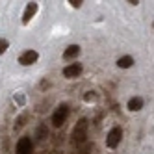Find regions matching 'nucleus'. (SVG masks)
Here are the masks:
<instances>
[{"label": "nucleus", "mask_w": 154, "mask_h": 154, "mask_svg": "<svg viewBox=\"0 0 154 154\" xmlns=\"http://www.w3.org/2000/svg\"><path fill=\"white\" fill-rule=\"evenodd\" d=\"M87 130H89V121H87L85 117H82V119L76 121V125L71 130V139H72V143H76V145L85 143V139H87Z\"/></svg>", "instance_id": "obj_1"}, {"label": "nucleus", "mask_w": 154, "mask_h": 154, "mask_svg": "<svg viewBox=\"0 0 154 154\" xmlns=\"http://www.w3.org/2000/svg\"><path fill=\"white\" fill-rule=\"evenodd\" d=\"M71 115V108L67 102H61L56 109H54V113H52V125L54 128H61L65 123H67V119Z\"/></svg>", "instance_id": "obj_2"}, {"label": "nucleus", "mask_w": 154, "mask_h": 154, "mask_svg": "<svg viewBox=\"0 0 154 154\" xmlns=\"http://www.w3.org/2000/svg\"><path fill=\"white\" fill-rule=\"evenodd\" d=\"M123 136H125L123 128H121V126H113L106 134V147L108 149H117L121 145V141H123Z\"/></svg>", "instance_id": "obj_3"}, {"label": "nucleus", "mask_w": 154, "mask_h": 154, "mask_svg": "<svg viewBox=\"0 0 154 154\" xmlns=\"http://www.w3.org/2000/svg\"><path fill=\"white\" fill-rule=\"evenodd\" d=\"M82 72H84V65H82V63H78V61L65 65L63 71H61L63 78H67V80H74V78H78Z\"/></svg>", "instance_id": "obj_4"}, {"label": "nucleus", "mask_w": 154, "mask_h": 154, "mask_svg": "<svg viewBox=\"0 0 154 154\" xmlns=\"http://www.w3.org/2000/svg\"><path fill=\"white\" fill-rule=\"evenodd\" d=\"M37 60H39V52L34 50V48H28L19 56V63L23 65V67H30V65L37 63Z\"/></svg>", "instance_id": "obj_5"}, {"label": "nucleus", "mask_w": 154, "mask_h": 154, "mask_svg": "<svg viewBox=\"0 0 154 154\" xmlns=\"http://www.w3.org/2000/svg\"><path fill=\"white\" fill-rule=\"evenodd\" d=\"M32 152H34V143L28 136H23L15 145V154H32Z\"/></svg>", "instance_id": "obj_6"}, {"label": "nucleus", "mask_w": 154, "mask_h": 154, "mask_svg": "<svg viewBox=\"0 0 154 154\" xmlns=\"http://www.w3.org/2000/svg\"><path fill=\"white\" fill-rule=\"evenodd\" d=\"M39 11V4L37 2H28L26 8H24V11H23V24H30V20L35 17V13Z\"/></svg>", "instance_id": "obj_7"}, {"label": "nucleus", "mask_w": 154, "mask_h": 154, "mask_svg": "<svg viewBox=\"0 0 154 154\" xmlns=\"http://www.w3.org/2000/svg\"><path fill=\"white\" fill-rule=\"evenodd\" d=\"M80 52H82V48H80V45H69L67 48L63 50V54H61V58L65 60V61H76V58L80 56Z\"/></svg>", "instance_id": "obj_8"}, {"label": "nucleus", "mask_w": 154, "mask_h": 154, "mask_svg": "<svg viewBox=\"0 0 154 154\" xmlns=\"http://www.w3.org/2000/svg\"><path fill=\"white\" fill-rule=\"evenodd\" d=\"M143 106H145V100H143L141 97H132L126 102L128 112H139V109H143Z\"/></svg>", "instance_id": "obj_9"}, {"label": "nucleus", "mask_w": 154, "mask_h": 154, "mask_svg": "<svg viewBox=\"0 0 154 154\" xmlns=\"http://www.w3.org/2000/svg\"><path fill=\"white\" fill-rule=\"evenodd\" d=\"M132 65H134V58L132 56H121L117 60V67L119 69H130Z\"/></svg>", "instance_id": "obj_10"}, {"label": "nucleus", "mask_w": 154, "mask_h": 154, "mask_svg": "<svg viewBox=\"0 0 154 154\" xmlns=\"http://www.w3.org/2000/svg\"><path fill=\"white\" fill-rule=\"evenodd\" d=\"M8 48H9V41H8L6 37H0V56H2V54H6Z\"/></svg>", "instance_id": "obj_11"}, {"label": "nucleus", "mask_w": 154, "mask_h": 154, "mask_svg": "<svg viewBox=\"0 0 154 154\" xmlns=\"http://www.w3.org/2000/svg\"><path fill=\"white\" fill-rule=\"evenodd\" d=\"M47 136H48L47 126H39V128H37V132H35V137H37V139H45Z\"/></svg>", "instance_id": "obj_12"}, {"label": "nucleus", "mask_w": 154, "mask_h": 154, "mask_svg": "<svg viewBox=\"0 0 154 154\" xmlns=\"http://www.w3.org/2000/svg\"><path fill=\"white\" fill-rule=\"evenodd\" d=\"M69 4H71L72 8H76V9H80V8L84 6V0H69Z\"/></svg>", "instance_id": "obj_13"}, {"label": "nucleus", "mask_w": 154, "mask_h": 154, "mask_svg": "<svg viewBox=\"0 0 154 154\" xmlns=\"http://www.w3.org/2000/svg\"><path fill=\"white\" fill-rule=\"evenodd\" d=\"M84 98H85V102H91V100H95V98H97V95H95V91H87Z\"/></svg>", "instance_id": "obj_14"}, {"label": "nucleus", "mask_w": 154, "mask_h": 154, "mask_svg": "<svg viewBox=\"0 0 154 154\" xmlns=\"http://www.w3.org/2000/svg\"><path fill=\"white\" fill-rule=\"evenodd\" d=\"M128 4H130V6H137L139 0H128Z\"/></svg>", "instance_id": "obj_15"}]
</instances>
